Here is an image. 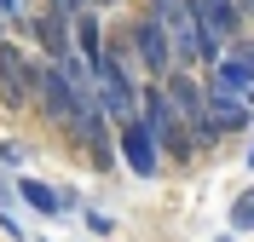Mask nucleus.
<instances>
[{
    "mask_svg": "<svg viewBox=\"0 0 254 242\" xmlns=\"http://www.w3.org/2000/svg\"><path fill=\"white\" fill-rule=\"evenodd\" d=\"M231 225H237V231H254V191H243V196H237V208H231Z\"/></svg>",
    "mask_w": 254,
    "mask_h": 242,
    "instance_id": "11",
    "label": "nucleus"
},
{
    "mask_svg": "<svg viewBox=\"0 0 254 242\" xmlns=\"http://www.w3.org/2000/svg\"><path fill=\"white\" fill-rule=\"evenodd\" d=\"M116 161L133 167V179H156V173H162L156 139L144 133V121H122V127H116Z\"/></svg>",
    "mask_w": 254,
    "mask_h": 242,
    "instance_id": "6",
    "label": "nucleus"
},
{
    "mask_svg": "<svg viewBox=\"0 0 254 242\" xmlns=\"http://www.w3.org/2000/svg\"><path fill=\"white\" fill-rule=\"evenodd\" d=\"M0 23H23V6L17 0H0Z\"/></svg>",
    "mask_w": 254,
    "mask_h": 242,
    "instance_id": "15",
    "label": "nucleus"
},
{
    "mask_svg": "<svg viewBox=\"0 0 254 242\" xmlns=\"http://www.w3.org/2000/svg\"><path fill=\"white\" fill-rule=\"evenodd\" d=\"M190 6H196V29H202V64L214 69L225 47H237L243 35V6L237 0H190Z\"/></svg>",
    "mask_w": 254,
    "mask_h": 242,
    "instance_id": "3",
    "label": "nucleus"
},
{
    "mask_svg": "<svg viewBox=\"0 0 254 242\" xmlns=\"http://www.w3.org/2000/svg\"><path fill=\"white\" fill-rule=\"evenodd\" d=\"M35 81H41V58L0 41V110H35Z\"/></svg>",
    "mask_w": 254,
    "mask_h": 242,
    "instance_id": "4",
    "label": "nucleus"
},
{
    "mask_svg": "<svg viewBox=\"0 0 254 242\" xmlns=\"http://www.w3.org/2000/svg\"><path fill=\"white\" fill-rule=\"evenodd\" d=\"M75 58H81L87 69H93L98 58H104V35H98V12H93V6H87V12L75 17Z\"/></svg>",
    "mask_w": 254,
    "mask_h": 242,
    "instance_id": "9",
    "label": "nucleus"
},
{
    "mask_svg": "<svg viewBox=\"0 0 254 242\" xmlns=\"http://www.w3.org/2000/svg\"><path fill=\"white\" fill-rule=\"evenodd\" d=\"M144 12L156 17L162 29H174V23H185V17H190V0H150V6H144Z\"/></svg>",
    "mask_w": 254,
    "mask_h": 242,
    "instance_id": "10",
    "label": "nucleus"
},
{
    "mask_svg": "<svg viewBox=\"0 0 254 242\" xmlns=\"http://www.w3.org/2000/svg\"><path fill=\"white\" fill-rule=\"evenodd\" d=\"M220 242H231V237H220Z\"/></svg>",
    "mask_w": 254,
    "mask_h": 242,
    "instance_id": "19",
    "label": "nucleus"
},
{
    "mask_svg": "<svg viewBox=\"0 0 254 242\" xmlns=\"http://www.w3.org/2000/svg\"><path fill=\"white\" fill-rule=\"evenodd\" d=\"M127 47H133V58H139V69L150 75V87H162V81L174 75V41H168V29H162L150 12L133 17V29H127Z\"/></svg>",
    "mask_w": 254,
    "mask_h": 242,
    "instance_id": "5",
    "label": "nucleus"
},
{
    "mask_svg": "<svg viewBox=\"0 0 254 242\" xmlns=\"http://www.w3.org/2000/svg\"><path fill=\"white\" fill-rule=\"evenodd\" d=\"M87 231H93V237H110L116 219H110V213H87Z\"/></svg>",
    "mask_w": 254,
    "mask_h": 242,
    "instance_id": "13",
    "label": "nucleus"
},
{
    "mask_svg": "<svg viewBox=\"0 0 254 242\" xmlns=\"http://www.w3.org/2000/svg\"><path fill=\"white\" fill-rule=\"evenodd\" d=\"M249 167H254V145H249Z\"/></svg>",
    "mask_w": 254,
    "mask_h": 242,
    "instance_id": "18",
    "label": "nucleus"
},
{
    "mask_svg": "<svg viewBox=\"0 0 254 242\" xmlns=\"http://www.w3.org/2000/svg\"><path fill=\"white\" fill-rule=\"evenodd\" d=\"M237 6H243V17H254V0H237Z\"/></svg>",
    "mask_w": 254,
    "mask_h": 242,
    "instance_id": "17",
    "label": "nucleus"
},
{
    "mask_svg": "<svg viewBox=\"0 0 254 242\" xmlns=\"http://www.w3.org/2000/svg\"><path fill=\"white\" fill-rule=\"evenodd\" d=\"M17 196H23V208L47 213V219L75 208V196H69V191H52V185H41V179H17Z\"/></svg>",
    "mask_w": 254,
    "mask_h": 242,
    "instance_id": "7",
    "label": "nucleus"
},
{
    "mask_svg": "<svg viewBox=\"0 0 254 242\" xmlns=\"http://www.w3.org/2000/svg\"><path fill=\"white\" fill-rule=\"evenodd\" d=\"M0 231H6V237H12V242H29V237H23V225H17L12 213H0Z\"/></svg>",
    "mask_w": 254,
    "mask_h": 242,
    "instance_id": "16",
    "label": "nucleus"
},
{
    "mask_svg": "<svg viewBox=\"0 0 254 242\" xmlns=\"http://www.w3.org/2000/svg\"><path fill=\"white\" fill-rule=\"evenodd\" d=\"M208 87H225L231 98H243V104L254 110V75H249V69L237 64V58H220V64L208 69Z\"/></svg>",
    "mask_w": 254,
    "mask_h": 242,
    "instance_id": "8",
    "label": "nucleus"
},
{
    "mask_svg": "<svg viewBox=\"0 0 254 242\" xmlns=\"http://www.w3.org/2000/svg\"><path fill=\"white\" fill-rule=\"evenodd\" d=\"M0 161H6V167H23V145H17V139H0Z\"/></svg>",
    "mask_w": 254,
    "mask_h": 242,
    "instance_id": "12",
    "label": "nucleus"
},
{
    "mask_svg": "<svg viewBox=\"0 0 254 242\" xmlns=\"http://www.w3.org/2000/svg\"><path fill=\"white\" fill-rule=\"evenodd\" d=\"M139 121H144V133L156 139V150H174L179 161L196 156V150H190L196 139L185 133V121L174 115V104H168V93H162V87H144V93H139Z\"/></svg>",
    "mask_w": 254,
    "mask_h": 242,
    "instance_id": "2",
    "label": "nucleus"
},
{
    "mask_svg": "<svg viewBox=\"0 0 254 242\" xmlns=\"http://www.w3.org/2000/svg\"><path fill=\"white\" fill-rule=\"evenodd\" d=\"M231 58H237V64L254 75V41H237V47H231Z\"/></svg>",
    "mask_w": 254,
    "mask_h": 242,
    "instance_id": "14",
    "label": "nucleus"
},
{
    "mask_svg": "<svg viewBox=\"0 0 254 242\" xmlns=\"http://www.w3.org/2000/svg\"><path fill=\"white\" fill-rule=\"evenodd\" d=\"M93 104L104 110V121H139V87L127 75V58L122 47H104V58L93 64Z\"/></svg>",
    "mask_w": 254,
    "mask_h": 242,
    "instance_id": "1",
    "label": "nucleus"
}]
</instances>
